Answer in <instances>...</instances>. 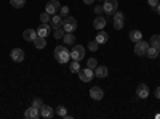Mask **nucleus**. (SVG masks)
I'll return each instance as SVG.
<instances>
[{
	"label": "nucleus",
	"instance_id": "2",
	"mask_svg": "<svg viewBox=\"0 0 160 119\" xmlns=\"http://www.w3.org/2000/svg\"><path fill=\"white\" fill-rule=\"evenodd\" d=\"M61 28L64 29V32H74L77 29V19L72 18V16H64L62 18V24H61Z\"/></svg>",
	"mask_w": 160,
	"mask_h": 119
},
{
	"label": "nucleus",
	"instance_id": "31",
	"mask_svg": "<svg viewBox=\"0 0 160 119\" xmlns=\"http://www.w3.org/2000/svg\"><path fill=\"white\" fill-rule=\"evenodd\" d=\"M88 48H90L91 51H96V50L99 48V44H98L96 41H91V42L88 44Z\"/></svg>",
	"mask_w": 160,
	"mask_h": 119
},
{
	"label": "nucleus",
	"instance_id": "18",
	"mask_svg": "<svg viewBox=\"0 0 160 119\" xmlns=\"http://www.w3.org/2000/svg\"><path fill=\"white\" fill-rule=\"evenodd\" d=\"M108 39H109V35H108V32H106V31H98V34H96V39H95V41L101 45V44H106V42H108Z\"/></svg>",
	"mask_w": 160,
	"mask_h": 119
},
{
	"label": "nucleus",
	"instance_id": "9",
	"mask_svg": "<svg viewBox=\"0 0 160 119\" xmlns=\"http://www.w3.org/2000/svg\"><path fill=\"white\" fill-rule=\"evenodd\" d=\"M106 23H108V19H106L104 16H101V15H98L95 19H93V28H95L96 31H101V29L106 28Z\"/></svg>",
	"mask_w": 160,
	"mask_h": 119
},
{
	"label": "nucleus",
	"instance_id": "27",
	"mask_svg": "<svg viewBox=\"0 0 160 119\" xmlns=\"http://www.w3.org/2000/svg\"><path fill=\"white\" fill-rule=\"evenodd\" d=\"M64 34H66V32H64V29H62V28H56V29H55V32H53L55 39H58V41H61V39L64 37Z\"/></svg>",
	"mask_w": 160,
	"mask_h": 119
},
{
	"label": "nucleus",
	"instance_id": "38",
	"mask_svg": "<svg viewBox=\"0 0 160 119\" xmlns=\"http://www.w3.org/2000/svg\"><path fill=\"white\" fill-rule=\"evenodd\" d=\"M82 2L87 3V5H93V3H95V0H82Z\"/></svg>",
	"mask_w": 160,
	"mask_h": 119
},
{
	"label": "nucleus",
	"instance_id": "39",
	"mask_svg": "<svg viewBox=\"0 0 160 119\" xmlns=\"http://www.w3.org/2000/svg\"><path fill=\"white\" fill-rule=\"evenodd\" d=\"M155 10H157V13H158V15H160V2H158V5L155 7Z\"/></svg>",
	"mask_w": 160,
	"mask_h": 119
},
{
	"label": "nucleus",
	"instance_id": "29",
	"mask_svg": "<svg viewBox=\"0 0 160 119\" xmlns=\"http://www.w3.org/2000/svg\"><path fill=\"white\" fill-rule=\"evenodd\" d=\"M56 113H58L61 117H68V110H66L64 106H58V108H56Z\"/></svg>",
	"mask_w": 160,
	"mask_h": 119
},
{
	"label": "nucleus",
	"instance_id": "1",
	"mask_svg": "<svg viewBox=\"0 0 160 119\" xmlns=\"http://www.w3.org/2000/svg\"><path fill=\"white\" fill-rule=\"evenodd\" d=\"M55 58H56L58 63L64 64V63H68L71 60V51L68 50V47H66V45H58L55 48Z\"/></svg>",
	"mask_w": 160,
	"mask_h": 119
},
{
	"label": "nucleus",
	"instance_id": "5",
	"mask_svg": "<svg viewBox=\"0 0 160 119\" xmlns=\"http://www.w3.org/2000/svg\"><path fill=\"white\" fill-rule=\"evenodd\" d=\"M102 8H104L106 15H114V13L117 11V8H118V2L117 0H104Z\"/></svg>",
	"mask_w": 160,
	"mask_h": 119
},
{
	"label": "nucleus",
	"instance_id": "22",
	"mask_svg": "<svg viewBox=\"0 0 160 119\" xmlns=\"http://www.w3.org/2000/svg\"><path fill=\"white\" fill-rule=\"evenodd\" d=\"M146 57H148V58H151V60L157 58V57H158V50H157L155 47H151V45H149L148 51H146Z\"/></svg>",
	"mask_w": 160,
	"mask_h": 119
},
{
	"label": "nucleus",
	"instance_id": "17",
	"mask_svg": "<svg viewBox=\"0 0 160 119\" xmlns=\"http://www.w3.org/2000/svg\"><path fill=\"white\" fill-rule=\"evenodd\" d=\"M50 24H51V28H61V24H62V16L61 15H51V21H50Z\"/></svg>",
	"mask_w": 160,
	"mask_h": 119
},
{
	"label": "nucleus",
	"instance_id": "30",
	"mask_svg": "<svg viewBox=\"0 0 160 119\" xmlns=\"http://www.w3.org/2000/svg\"><path fill=\"white\" fill-rule=\"evenodd\" d=\"M87 66H88V68H91V69H95L96 66H98V61H96L95 58H90V60L87 61Z\"/></svg>",
	"mask_w": 160,
	"mask_h": 119
},
{
	"label": "nucleus",
	"instance_id": "10",
	"mask_svg": "<svg viewBox=\"0 0 160 119\" xmlns=\"http://www.w3.org/2000/svg\"><path fill=\"white\" fill-rule=\"evenodd\" d=\"M35 37H37V29H26L22 31V39L26 42H34L35 41Z\"/></svg>",
	"mask_w": 160,
	"mask_h": 119
},
{
	"label": "nucleus",
	"instance_id": "12",
	"mask_svg": "<svg viewBox=\"0 0 160 119\" xmlns=\"http://www.w3.org/2000/svg\"><path fill=\"white\" fill-rule=\"evenodd\" d=\"M24 116L28 117V119H38L40 117V108H35V106H31L26 110Z\"/></svg>",
	"mask_w": 160,
	"mask_h": 119
},
{
	"label": "nucleus",
	"instance_id": "41",
	"mask_svg": "<svg viewBox=\"0 0 160 119\" xmlns=\"http://www.w3.org/2000/svg\"><path fill=\"white\" fill-rule=\"evenodd\" d=\"M101 2H104V0H101Z\"/></svg>",
	"mask_w": 160,
	"mask_h": 119
},
{
	"label": "nucleus",
	"instance_id": "23",
	"mask_svg": "<svg viewBox=\"0 0 160 119\" xmlns=\"http://www.w3.org/2000/svg\"><path fill=\"white\" fill-rule=\"evenodd\" d=\"M149 45H151V47H155V48L158 50V47H160V34H154V35L151 37Z\"/></svg>",
	"mask_w": 160,
	"mask_h": 119
},
{
	"label": "nucleus",
	"instance_id": "34",
	"mask_svg": "<svg viewBox=\"0 0 160 119\" xmlns=\"http://www.w3.org/2000/svg\"><path fill=\"white\" fill-rule=\"evenodd\" d=\"M123 28V21H114V29L115 31H120Z\"/></svg>",
	"mask_w": 160,
	"mask_h": 119
},
{
	"label": "nucleus",
	"instance_id": "19",
	"mask_svg": "<svg viewBox=\"0 0 160 119\" xmlns=\"http://www.w3.org/2000/svg\"><path fill=\"white\" fill-rule=\"evenodd\" d=\"M130 41H131L133 44H136V42L142 41V32H141V31H138V29L131 31V32H130Z\"/></svg>",
	"mask_w": 160,
	"mask_h": 119
},
{
	"label": "nucleus",
	"instance_id": "35",
	"mask_svg": "<svg viewBox=\"0 0 160 119\" xmlns=\"http://www.w3.org/2000/svg\"><path fill=\"white\" fill-rule=\"evenodd\" d=\"M95 13H96V15H102V13H104L102 5H96V7H95Z\"/></svg>",
	"mask_w": 160,
	"mask_h": 119
},
{
	"label": "nucleus",
	"instance_id": "11",
	"mask_svg": "<svg viewBox=\"0 0 160 119\" xmlns=\"http://www.w3.org/2000/svg\"><path fill=\"white\" fill-rule=\"evenodd\" d=\"M136 95L139 97V98H148L149 97V87H148V84H139L138 85V89H136Z\"/></svg>",
	"mask_w": 160,
	"mask_h": 119
},
{
	"label": "nucleus",
	"instance_id": "33",
	"mask_svg": "<svg viewBox=\"0 0 160 119\" xmlns=\"http://www.w3.org/2000/svg\"><path fill=\"white\" fill-rule=\"evenodd\" d=\"M59 13H61V16H62V18H64V16H68V15H69V7H66V5L62 7V5H61Z\"/></svg>",
	"mask_w": 160,
	"mask_h": 119
},
{
	"label": "nucleus",
	"instance_id": "7",
	"mask_svg": "<svg viewBox=\"0 0 160 119\" xmlns=\"http://www.w3.org/2000/svg\"><path fill=\"white\" fill-rule=\"evenodd\" d=\"M10 57H11V60L15 61V63H21V61H24L26 53H24L22 48H13V50L10 51Z\"/></svg>",
	"mask_w": 160,
	"mask_h": 119
},
{
	"label": "nucleus",
	"instance_id": "15",
	"mask_svg": "<svg viewBox=\"0 0 160 119\" xmlns=\"http://www.w3.org/2000/svg\"><path fill=\"white\" fill-rule=\"evenodd\" d=\"M53 114H55V111H53V108L48 106V105H43V106L40 108V116L45 117V119H51Z\"/></svg>",
	"mask_w": 160,
	"mask_h": 119
},
{
	"label": "nucleus",
	"instance_id": "28",
	"mask_svg": "<svg viewBox=\"0 0 160 119\" xmlns=\"http://www.w3.org/2000/svg\"><path fill=\"white\" fill-rule=\"evenodd\" d=\"M123 19H125L123 11H115L114 13V21H123Z\"/></svg>",
	"mask_w": 160,
	"mask_h": 119
},
{
	"label": "nucleus",
	"instance_id": "26",
	"mask_svg": "<svg viewBox=\"0 0 160 119\" xmlns=\"http://www.w3.org/2000/svg\"><path fill=\"white\" fill-rule=\"evenodd\" d=\"M10 5L15 8H22L26 5V0H10Z\"/></svg>",
	"mask_w": 160,
	"mask_h": 119
},
{
	"label": "nucleus",
	"instance_id": "40",
	"mask_svg": "<svg viewBox=\"0 0 160 119\" xmlns=\"http://www.w3.org/2000/svg\"><path fill=\"white\" fill-rule=\"evenodd\" d=\"M158 55H160V47H158Z\"/></svg>",
	"mask_w": 160,
	"mask_h": 119
},
{
	"label": "nucleus",
	"instance_id": "20",
	"mask_svg": "<svg viewBox=\"0 0 160 119\" xmlns=\"http://www.w3.org/2000/svg\"><path fill=\"white\" fill-rule=\"evenodd\" d=\"M34 45H35V48H38V50H42V48H45L47 47V41H45V37H35V41H34Z\"/></svg>",
	"mask_w": 160,
	"mask_h": 119
},
{
	"label": "nucleus",
	"instance_id": "4",
	"mask_svg": "<svg viewBox=\"0 0 160 119\" xmlns=\"http://www.w3.org/2000/svg\"><path fill=\"white\" fill-rule=\"evenodd\" d=\"M93 76H95V71H93L91 68H80V71H78V77H80V81L82 82H91L93 81Z\"/></svg>",
	"mask_w": 160,
	"mask_h": 119
},
{
	"label": "nucleus",
	"instance_id": "24",
	"mask_svg": "<svg viewBox=\"0 0 160 119\" xmlns=\"http://www.w3.org/2000/svg\"><path fill=\"white\" fill-rule=\"evenodd\" d=\"M69 68H71V71H72V73H77V74H78V71H80V61L72 60V61H71V64H69Z\"/></svg>",
	"mask_w": 160,
	"mask_h": 119
},
{
	"label": "nucleus",
	"instance_id": "36",
	"mask_svg": "<svg viewBox=\"0 0 160 119\" xmlns=\"http://www.w3.org/2000/svg\"><path fill=\"white\" fill-rule=\"evenodd\" d=\"M148 3H149L152 8H155V7L158 5V0H148Z\"/></svg>",
	"mask_w": 160,
	"mask_h": 119
},
{
	"label": "nucleus",
	"instance_id": "21",
	"mask_svg": "<svg viewBox=\"0 0 160 119\" xmlns=\"http://www.w3.org/2000/svg\"><path fill=\"white\" fill-rule=\"evenodd\" d=\"M62 41H64V44L72 45V44H75V35H74L72 32H66L64 37H62Z\"/></svg>",
	"mask_w": 160,
	"mask_h": 119
},
{
	"label": "nucleus",
	"instance_id": "14",
	"mask_svg": "<svg viewBox=\"0 0 160 119\" xmlns=\"http://www.w3.org/2000/svg\"><path fill=\"white\" fill-rule=\"evenodd\" d=\"M50 32H51V24L50 23L48 24H43L42 23V24H40V28L37 29V35L38 37H47Z\"/></svg>",
	"mask_w": 160,
	"mask_h": 119
},
{
	"label": "nucleus",
	"instance_id": "16",
	"mask_svg": "<svg viewBox=\"0 0 160 119\" xmlns=\"http://www.w3.org/2000/svg\"><path fill=\"white\" fill-rule=\"evenodd\" d=\"M108 74H109V69L106 68V66H99V64H98L96 68H95V76L99 77V79H104Z\"/></svg>",
	"mask_w": 160,
	"mask_h": 119
},
{
	"label": "nucleus",
	"instance_id": "8",
	"mask_svg": "<svg viewBox=\"0 0 160 119\" xmlns=\"http://www.w3.org/2000/svg\"><path fill=\"white\" fill-rule=\"evenodd\" d=\"M59 8H61V3L58 2V0H51V2H48L45 5V11L50 13V15H56V13L59 11Z\"/></svg>",
	"mask_w": 160,
	"mask_h": 119
},
{
	"label": "nucleus",
	"instance_id": "37",
	"mask_svg": "<svg viewBox=\"0 0 160 119\" xmlns=\"http://www.w3.org/2000/svg\"><path fill=\"white\" fill-rule=\"evenodd\" d=\"M154 95H155L157 100H160V87H157V89L154 90Z\"/></svg>",
	"mask_w": 160,
	"mask_h": 119
},
{
	"label": "nucleus",
	"instance_id": "32",
	"mask_svg": "<svg viewBox=\"0 0 160 119\" xmlns=\"http://www.w3.org/2000/svg\"><path fill=\"white\" fill-rule=\"evenodd\" d=\"M32 106H35V108H42V106H43L42 98H34V100H32Z\"/></svg>",
	"mask_w": 160,
	"mask_h": 119
},
{
	"label": "nucleus",
	"instance_id": "13",
	"mask_svg": "<svg viewBox=\"0 0 160 119\" xmlns=\"http://www.w3.org/2000/svg\"><path fill=\"white\" fill-rule=\"evenodd\" d=\"M90 97H91L93 100H102L104 92H102L101 87H91V89H90Z\"/></svg>",
	"mask_w": 160,
	"mask_h": 119
},
{
	"label": "nucleus",
	"instance_id": "25",
	"mask_svg": "<svg viewBox=\"0 0 160 119\" xmlns=\"http://www.w3.org/2000/svg\"><path fill=\"white\" fill-rule=\"evenodd\" d=\"M50 21H51V15H50V13H47V11H43L42 15H40V23L48 24Z\"/></svg>",
	"mask_w": 160,
	"mask_h": 119
},
{
	"label": "nucleus",
	"instance_id": "6",
	"mask_svg": "<svg viewBox=\"0 0 160 119\" xmlns=\"http://www.w3.org/2000/svg\"><path fill=\"white\" fill-rule=\"evenodd\" d=\"M149 48V42H144V41H139L135 44V53L138 57H146V51Z\"/></svg>",
	"mask_w": 160,
	"mask_h": 119
},
{
	"label": "nucleus",
	"instance_id": "3",
	"mask_svg": "<svg viewBox=\"0 0 160 119\" xmlns=\"http://www.w3.org/2000/svg\"><path fill=\"white\" fill-rule=\"evenodd\" d=\"M83 57H85V48H83L82 45L75 44V45L72 47V50H71V58L75 60V61H82Z\"/></svg>",
	"mask_w": 160,
	"mask_h": 119
}]
</instances>
